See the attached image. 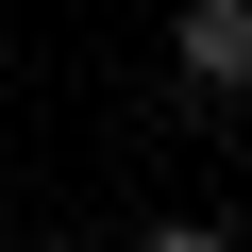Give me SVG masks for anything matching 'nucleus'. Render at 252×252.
<instances>
[{
	"label": "nucleus",
	"mask_w": 252,
	"mask_h": 252,
	"mask_svg": "<svg viewBox=\"0 0 252 252\" xmlns=\"http://www.w3.org/2000/svg\"><path fill=\"white\" fill-rule=\"evenodd\" d=\"M135 252H235V235H219V219H152Z\"/></svg>",
	"instance_id": "obj_2"
},
{
	"label": "nucleus",
	"mask_w": 252,
	"mask_h": 252,
	"mask_svg": "<svg viewBox=\"0 0 252 252\" xmlns=\"http://www.w3.org/2000/svg\"><path fill=\"white\" fill-rule=\"evenodd\" d=\"M168 67H185L202 101H235V84H252V0H185V17H168Z\"/></svg>",
	"instance_id": "obj_1"
}]
</instances>
